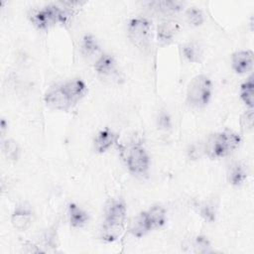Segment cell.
I'll return each instance as SVG.
<instances>
[{
  "instance_id": "obj_25",
  "label": "cell",
  "mask_w": 254,
  "mask_h": 254,
  "mask_svg": "<svg viewBox=\"0 0 254 254\" xmlns=\"http://www.w3.org/2000/svg\"><path fill=\"white\" fill-rule=\"evenodd\" d=\"M199 214L207 222H213L216 216V207L213 202L203 201L199 204Z\"/></svg>"
},
{
  "instance_id": "obj_4",
  "label": "cell",
  "mask_w": 254,
  "mask_h": 254,
  "mask_svg": "<svg viewBox=\"0 0 254 254\" xmlns=\"http://www.w3.org/2000/svg\"><path fill=\"white\" fill-rule=\"evenodd\" d=\"M125 159L130 173L137 176L147 174L150 167V157L140 143H134L128 148Z\"/></svg>"
},
{
  "instance_id": "obj_3",
  "label": "cell",
  "mask_w": 254,
  "mask_h": 254,
  "mask_svg": "<svg viewBox=\"0 0 254 254\" xmlns=\"http://www.w3.org/2000/svg\"><path fill=\"white\" fill-rule=\"evenodd\" d=\"M128 37L142 53H147L151 45V24L144 17L132 18L127 27Z\"/></svg>"
},
{
  "instance_id": "obj_28",
  "label": "cell",
  "mask_w": 254,
  "mask_h": 254,
  "mask_svg": "<svg viewBox=\"0 0 254 254\" xmlns=\"http://www.w3.org/2000/svg\"><path fill=\"white\" fill-rule=\"evenodd\" d=\"M158 125L161 129H164V130H167L171 127L172 123H171V117L169 116L168 113L166 112H161L159 114V117H158Z\"/></svg>"
},
{
  "instance_id": "obj_21",
  "label": "cell",
  "mask_w": 254,
  "mask_h": 254,
  "mask_svg": "<svg viewBox=\"0 0 254 254\" xmlns=\"http://www.w3.org/2000/svg\"><path fill=\"white\" fill-rule=\"evenodd\" d=\"M254 81L253 75L251 74L241 85H240V98L248 106V108H253L254 102Z\"/></svg>"
},
{
  "instance_id": "obj_29",
  "label": "cell",
  "mask_w": 254,
  "mask_h": 254,
  "mask_svg": "<svg viewBox=\"0 0 254 254\" xmlns=\"http://www.w3.org/2000/svg\"><path fill=\"white\" fill-rule=\"evenodd\" d=\"M22 249L24 252L26 253H40V252H44V250L38 246L37 244L31 242V241H25L22 245Z\"/></svg>"
},
{
  "instance_id": "obj_24",
  "label": "cell",
  "mask_w": 254,
  "mask_h": 254,
  "mask_svg": "<svg viewBox=\"0 0 254 254\" xmlns=\"http://www.w3.org/2000/svg\"><path fill=\"white\" fill-rule=\"evenodd\" d=\"M186 19L190 26L198 27L204 22V15L200 9L190 7L186 11Z\"/></svg>"
},
{
  "instance_id": "obj_9",
  "label": "cell",
  "mask_w": 254,
  "mask_h": 254,
  "mask_svg": "<svg viewBox=\"0 0 254 254\" xmlns=\"http://www.w3.org/2000/svg\"><path fill=\"white\" fill-rule=\"evenodd\" d=\"M152 229L153 228L146 211H141L135 215L128 225L129 232L135 237H142Z\"/></svg>"
},
{
  "instance_id": "obj_30",
  "label": "cell",
  "mask_w": 254,
  "mask_h": 254,
  "mask_svg": "<svg viewBox=\"0 0 254 254\" xmlns=\"http://www.w3.org/2000/svg\"><path fill=\"white\" fill-rule=\"evenodd\" d=\"M7 128H8V123L6 122V120H5L4 118H2V119H1V124H0V129H1V135H2V137L4 136L5 131H6Z\"/></svg>"
},
{
  "instance_id": "obj_20",
  "label": "cell",
  "mask_w": 254,
  "mask_h": 254,
  "mask_svg": "<svg viewBox=\"0 0 254 254\" xmlns=\"http://www.w3.org/2000/svg\"><path fill=\"white\" fill-rule=\"evenodd\" d=\"M146 212L153 229L162 227L166 223L167 212L162 205H159V204L153 205Z\"/></svg>"
},
{
  "instance_id": "obj_11",
  "label": "cell",
  "mask_w": 254,
  "mask_h": 254,
  "mask_svg": "<svg viewBox=\"0 0 254 254\" xmlns=\"http://www.w3.org/2000/svg\"><path fill=\"white\" fill-rule=\"evenodd\" d=\"M94 69L102 77L113 76L117 73L115 59L109 54H101L94 62Z\"/></svg>"
},
{
  "instance_id": "obj_18",
  "label": "cell",
  "mask_w": 254,
  "mask_h": 254,
  "mask_svg": "<svg viewBox=\"0 0 254 254\" xmlns=\"http://www.w3.org/2000/svg\"><path fill=\"white\" fill-rule=\"evenodd\" d=\"M183 56L193 64H198L203 58V50L201 46L196 42H188L182 46Z\"/></svg>"
},
{
  "instance_id": "obj_13",
  "label": "cell",
  "mask_w": 254,
  "mask_h": 254,
  "mask_svg": "<svg viewBox=\"0 0 254 254\" xmlns=\"http://www.w3.org/2000/svg\"><path fill=\"white\" fill-rule=\"evenodd\" d=\"M125 230V223L104 220L100 229V238L105 242H114L120 238Z\"/></svg>"
},
{
  "instance_id": "obj_12",
  "label": "cell",
  "mask_w": 254,
  "mask_h": 254,
  "mask_svg": "<svg viewBox=\"0 0 254 254\" xmlns=\"http://www.w3.org/2000/svg\"><path fill=\"white\" fill-rule=\"evenodd\" d=\"M117 139H118L117 133H115L114 131L108 128H105L95 136L93 141L94 150L100 154L104 153L116 143Z\"/></svg>"
},
{
  "instance_id": "obj_27",
  "label": "cell",
  "mask_w": 254,
  "mask_h": 254,
  "mask_svg": "<svg viewBox=\"0 0 254 254\" xmlns=\"http://www.w3.org/2000/svg\"><path fill=\"white\" fill-rule=\"evenodd\" d=\"M193 246L195 248L196 252H201V253H205L209 251L210 248V243L208 241V239L205 236H196L193 242Z\"/></svg>"
},
{
  "instance_id": "obj_15",
  "label": "cell",
  "mask_w": 254,
  "mask_h": 254,
  "mask_svg": "<svg viewBox=\"0 0 254 254\" xmlns=\"http://www.w3.org/2000/svg\"><path fill=\"white\" fill-rule=\"evenodd\" d=\"M247 178L245 166L241 162H233L227 170V181L234 187L241 186Z\"/></svg>"
},
{
  "instance_id": "obj_22",
  "label": "cell",
  "mask_w": 254,
  "mask_h": 254,
  "mask_svg": "<svg viewBox=\"0 0 254 254\" xmlns=\"http://www.w3.org/2000/svg\"><path fill=\"white\" fill-rule=\"evenodd\" d=\"M42 243L44 247L48 249H57L60 245L59 241V233H58V225L54 224L47 228L42 235Z\"/></svg>"
},
{
  "instance_id": "obj_2",
  "label": "cell",
  "mask_w": 254,
  "mask_h": 254,
  "mask_svg": "<svg viewBox=\"0 0 254 254\" xmlns=\"http://www.w3.org/2000/svg\"><path fill=\"white\" fill-rule=\"evenodd\" d=\"M212 88V81L207 75H195L190 79L187 87V103L195 108L206 106L211 98Z\"/></svg>"
},
{
  "instance_id": "obj_7",
  "label": "cell",
  "mask_w": 254,
  "mask_h": 254,
  "mask_svg": "<svg viewBox=\"0 0 254 254\" xmlns=\"http://www.w3.org/2000/svg\"><path fill=\"white\" fill-rule=\"evenodd\" d=\"M254 63V55L251 50L237 51L232 54L231 64L236 73L242 74L252 69Z\"/></svg>"
},
{
  "instance_id": "obj_17",
  "label": "cell",
  "mask_w": 254,
  "mask_h": 254,
  "mask_svg": "<svg viewBox=\"0 0 254 254\" xmlns=\"http://www.w3.org/2000/svg\"><path fill=\"white\" fill-rule=\"evenodd\" d=\"M148 8L162 14H174L181 11L185 3L182 1H152L148 2Z\"/></svg>"
},
{
  "instance_id": "obj_26",
  "label": "cell",
  "mask_w": 254,
  "mask_h": 254,
  "mask_svg": "<svg viewBox=\"0 0 254 254\" xmlns=\"http://www.w3.org/2000/svg\"><path fill=\"white\" fill-rule=\"evenodd\" d=\"M240 127L243 131H250L253 127V108H248L245 110L239 119Z\"/></svg>"
},
{
  "instance_id": "obj_14",
  "label": "cell",
  "mask_w": 254,
  "mask_h": 254,
  "mask_svg": "<svg viewBox=\"0 0 254 254\" xmlns=\"http://www.w3.org/2000/svg\"><path fill=\"white\" fill-rule=\"evenodd\" d=\"M126 213H127V209H126L125 202L121 199H115V200H112L107 206L104 220L125 223Z\"/></svg>"
},
{
  "instance_id": "obj_6",
  "label": "cell",
  "mask_w": 254,
  "mask_h": 254,
  "mask_svg": "<svg viewBox=\"0 0 254 254\" xmlns=\"http://www.w3.org/2000/svg\"><path fill=\"white\" fill-rule=\"evenodd\" d=\"M13 227L19 231L27 230L33 223V211L26 203H21L15 207L11 215Z\"/></svg>"
},
{
  "instance_id": "obj_16",
  "label": "cell",
  "mask_w": 254,
  "mask_h": 254,
  "mask_svg": "<svg viewBox=\"0 0 254 254\" xmlns=\"http://www.w3.org/2000/svg\"><path fill=\"white\" fill-rule=\"evenodd\" d=\"M80 50H81V54L83 55V57L86 58L87 60L95 59V61H96L101 55V54L99 55L100 48H99V45H98L96 39L90 34H87L82 38Z\"/></svg>"
},
{
  "instance_id": "obj_1",
  "label": "cell",
  "mask_w": 254,
  "mask_h": 254,
  "mask_svg": "<svg viewBox=\"0 0 254 254\" xmlns=\"http://www.w3.org/2000/svg\"><path fill=\"white\" fill-rule=\"evenodd\" d=\"M241 143V136L234 131L224 130L211 134L204 143L203 151L210 159L225 157L236 150Z\"/></svg>"
},
{
  "instance_id": "obj_19",
  "label": "cell",
  "mask_w": 254,
  "mask_h": 254,
  "mask_svg": "<svg viewBox=\"0 0 254 254\" xmlns=\"http://www.w3.org/2000/svg\"><path fill=\"white\" fill-rule=\"evenodd\" d=\"M68 219L72 227H82L88 221V214L75 203L68 204Z\"/></svg>"
},
{
  "instance_id": "obj_23",
  "label": "cell",
  "mask_w": 254,
  "mask_h": 254,
  "mask_svg": "<svg viewBox=\"0 0 254 254\" xmlns=\"http://www.w3.org/2000/svg\"><path fill=\"white\" fill-rule=\"evenodd\" d=\"M2 152L5 158L11 162H17L20 157V148L13 139L2 141Z\"/></svg>"
},
{
  "instance_id": "obj_8",
  "label": "cell",
  "mask_w": 254,
  "mask_h": 254,
  "mask_svg": "<svg viewBox=\"0 0 254 254\" xmlns=\"http://www.w3.org/2000/svg\"><path fill=\"white\" fill-rule=\"evenodd\" d=\"M180 31V24L172 19L161 22L157 27V41L161 46L172 43L174 38Z\"/></svg>"
},
{
  "instance_id": "obj_5",
  "label": "cell",
  "mask_w": 254,
  "mask_h": 254,
  "mask_svg": "<svg viewBox=\"0 0 254 254\" xmlns=\"http://www.w3.org/2000/svg\"><path fill=\"white\" fill-rule=\"evenodd\" d=\"M44 101L47 104V106L61 111H67L73 105V103L64 93L61 85L51 87L45 93Z\"/></svg>"
},
{
  "instance_id": "obj_10",
  "label": "cell",
  "mask_w": 254,
  "mask_h": 254,
  "mask_svg": "<svg viewBox=\"0 0 254 254\" xmlns=\"http://www.w3.org/2000/svg\"><path fill=\"white\" fill-rule=\"evenodd\" d=\"M61 86L73 104L76 103L79 99H81L87 91L85 82L80 78H73L67 80Z\"/></svg>"
}]
</instances>
